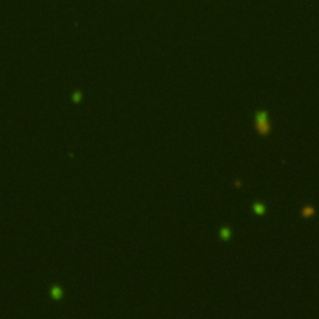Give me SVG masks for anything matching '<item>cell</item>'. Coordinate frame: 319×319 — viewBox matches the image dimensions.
<instances>
[{"mask_svg":"<svg viewBox=\"0 0 319 319\" xmlns=\"http://www.w3.org/2000/svg\"><path fill=\"white\" fill-rule=\"evenodd\" d=\"M256 127L261 135H267L271 131V126L268 124V120H262V121H256Z\"/></svg>","mask_w":319,"mask_h":319,"instance_id":"obj_1","label":"cell"},{"mask_svg":"<svg viewBox=\"0 0 319 319\" xmlns=\"http://www.w3.org/2000/svg\"><path fill=\"white\" fill-rule=\"evenodd\" d=\"M316 213V210L313 208V207H311V206H305V207H303V210H302V216L303 217H311L312 214H314Z\"/></svg>","mask_w":319,"mask_h":319,"instance_id":"obj_2","label":"cell"},{"mask_svg":"<svg viewBox=\"0 0 319 319\" xmlns=\"http://www.w3.org/2000/svg\"><path fill=\"white\" fill-rule=\"evenodd\" d=\"M253 211L257 214H263V213L266 212V207L262 203H254L253 205Z\"/></svg>","mask_w":319,"mask_h":319,"instance_id":"obj_3","label":"cell"},{"mask_svg":"<svg viewBox=\"0 0 319 319\" xmlns=\"http://www.w3.org/2000/svg\"><path fill=\"white\" fill-rule=\"evenodd\" d=\"M219 236H221V238H222V239L228 241V239H229V237H231V232H229V229H228L227 227H224V228H222V229H221Z\"/></svg>","mask_w":319,"mask_h":319,"instance_id":"obj_4","label":"cell"},{"mask_svg":"<svg viewBox=\"0 0 319 319\" xmlns=\"http://www.w3.org/2000/svg\"><path fill=\"white\" fill-rule=\"evenodd\" d=\"M52 294H54V297H55V298H58V297H60V295H61V292H60V289H58V288H54V290H52Z\"/></svg>","mask_w":319,"mask_h":319,"instance_id":"obj_5","label":"cell"}]
</instances>
